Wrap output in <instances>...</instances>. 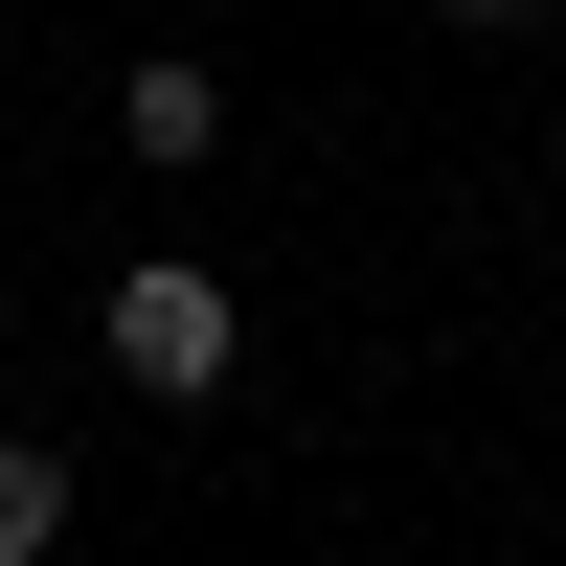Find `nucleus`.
<instances>
[{"label": "nucleus", "instance_id": "nucleus-1", "mask_svg": "<svg viewBox=\"0 0 566 566\" xmlns=\"http://www.w3.org/2000/svg\"><path fill=\"white\" fill-rule=\"evenodd\" d=\"M227 340H250V317H227V272H181V250H136V272H114V363H136L159 408H205V386H227Z\"/></svg>", "mask_w": 566, "mask_h": 566}, {"label": "nucleus", "instance_id": "nucleus-4", "mask_svg": "<svg viewBox=\"0 0 566 566\" xmlns=\"http://www.w3.org/2000/svg\"><path fill=\"white\" fill-rule=\"evenodd\" d=\"M453 23H522V0H453Z\"/></svg>", "mask_w": 566, "mask_h": 566}, {"label": "nucleus", "instance_id": "nucleus-2", "mask_svg": "<svg viewBox=\"0 0 566 566\" xmlns=\"http://www.w3.org/2000/svg\"><path fill=\"white\" fill-rule=\"evenodd\" d=\"M114 114H136V159H205V136H227V91H205V69H136Z\"/></svg>", "mask_w": 566, "mask_h": 566}, {"label": "nucleus", "instance_id": "nucleus-3", "mask_svg": "<svg viewBox=\"0 0 566 566\" xmlns=\"http://www.w3.org/2000/svg\"><path fill=\"white\" fill-rule=\"evenodd\" d=\"M69 544V453H0V566H45Z\"/></svg>", "mask_w": 566, "mask_h": 566}]
</instances>
